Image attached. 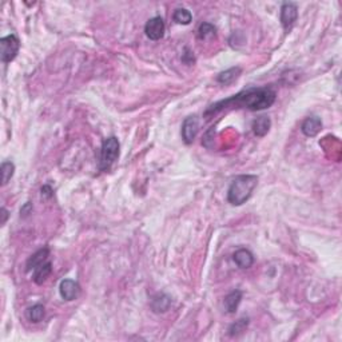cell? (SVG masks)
Returning <instances> with one entry per match:
<instances>
[{
	"label": "cell",
	"instance_id": "obj_7",
	"mask_svg": "<svg viewBox=\"0 0 342 342\" xmlns=\"http://www.w3.org/2000/svg\"><path fill=\"white\" fill-rule=\"evenodd\" d=\"M165 22L161 16H155V18H151L146 26H144V32H146V36L150 39V41H159L162 39L163 35H165Z\"/></svg>",
	"mask_w": 342,
	"mask_h": 342
},
{
	"label": "cell",
	"instance_id": "obj_18",
	"mask_svg": "<svg viewBox=\"0 0 342 342\" xmlns=\"http://www.w3.org/2000/svg\"><path fill=\"white\" fill-rule=\"evenodd\" d=\"M247 326H249V318H239L238 321H236L232 326L229 327V335L230 337H238L246 330Z\"/></svg>",
	"mask_w": 342,
	"mask_h": 342
},
{
	"label": "cell",
	"instance_id": "obj_22",
	"mask_svg": "<svg viewBox=\"0 0 342 342\" xmlns=\"http://www.w3.org/2000/svg\"><path fill=\"white\" fill-rule=\"evenodd\" d=\"M182 62L186 63V64H193V63L195 62L194 55H193V52L190 51L188 48H186V52H184L183 56H182Z\"/></svg>",
	"mask_w": 342,
	"mask_h": 342
},
{
	"label": "cell",
	"instance_id": "obj_11",
	"mask_svg": "<svg viewBox=\"0 0 342 342\" xmlns=\"http://www.w3.org/2000/svg\"><path fill=\"white\" fill-rule=\"evenodd\" d=\"M48 257H50V250H48V247H43L41 250H37L36 253H33L30 258H28V261H27V272H31V270H35L37 266L43 265L45 262L48 261Z\"/></svg>",
	"mask_w": 342,
	"mask_h": 342
},
{
	"label": "cell",
	"instance_id": "obj_16",
	"mask_svg": "<svg viewBox=\"0 0 342 342\" xmlns=\"http://www.w3.org/2000/svg\"><path fill=\"white\" fill-rule=\"evenodd\" d=\"M242 70H241V67H232V68H229V70L223 71L221 74L217 77V81L221 83V85H230L233 82L236 81L237 78L241 75Z\"/></svg>",
	"mask_w": 342,
	"mask_h": 342
},
{
	"label": "cell",
	"instance_id": "obj_17",
	"mask_svg": "<svg viewBox=\"0 0 342 342\" xmlns=\"http://www.w3.org/2000/svg\"><path fill=\"white\" fill-rule=\"evenodd\" d=\"M26 314H27L28 321L33 322V324H37V322H41V321L45 318V314H46L45 306L42 305V303H36V305L28 308Z\"/></svg>",
	"mask_w": 342,
	"mask_h": 342
},
{
	"label": "cell",
	"instance_id": "obj_20",
	"mask_svg": "<svg viewBox=\"0 0 342 342\" xmlns=\"http://www.w3.org/2000/svg\"><path fill=\"white\" fill-rule=\"evenodd\" d=\"M215 35H217V28L210 23H202L198 27V37L201 41H207V39L215 37Z\"/></svg>",
	"mask_w": 342,
	"mask_h": 342
},
{
	"label": "cell",
	"instance_id": "obj_9",
	"mask_svg": "<svg viewBox=\"0 0 342 342\" xmlns=\"http://www.w3.org/2000/svg\"><path fill=\"white\" fill-rule=\"evenodd\" d=\"M171 306V297L165 293H158L153 297L150 302V308L154 313H166Z\"/></svg>",
	"mask_w": 342,
	"mask_h": 342
},
{
	"label": "cell",
	"instance_id": "obj_1",
	"mask_svg": "<svg viewBox=\"0 0 342 342\" xmlns=\"http://www.w3.org/2000/svg\"><path fill=\"white\" fill-rule=\"evenodd\" d=\"M276 98V91L270 89V87L249 89L239 92V94L232 96V98H229V99L221 100V102L213 104L205 112V115L210 117V115L217 114V112L227 108V107H243V108H249L251 111L265 110V108H269V107H272L274 104Z\"/></svg>",
	"mask_w": 342,
	"mask_h": 342
},
{
	"label": "cell",
	"instance_id": "obj_12",
	"mask_svg": "<svg viewBox=\"0 0 342 342\" xmlns=\"http://www.w3.org/2000/svg\"><path fill=\"white\" fill-rule=\"evenodd\" d=\"M233 259L236 262V265L241 269H249L254 263V255L250 250L247 249H239L234 253Z\"/></svg>",
	"mask_w": 342,
	"mask_h": 342
},
{
	"label": "cell",
	"instance_id": "obj_14",
	"mask_svg": "<svg viewBox=\"0 0 342 342\" xmlns=\"http://www.w3.org/2000/svg\"><path fill=\"white\" fill-rule=\"evenodd\" d=\"M52 272V263L50 261L45 262L43 265L37 266L35 270L32 272V281L36 285H42L43 282H46L50 274Z\"/></svg>",
	"mask_w": 342,
	"mask_h": 342
},
{
	"label": "cell",
	"instance_id": "obj_24",
	"mask_svg": "<svg viewBox=\"0 0 342 342\" xmlns=\"http://www.w3.org/2000/svg\"><path fill=\"white\" fill-rule=\"evenodd\" d=\"M31 211H32V205H31V202H27L26 205L20 209V215H22L23 218H26L30 215Z\"/></svg>",
	"mask_w": 342,
	"mask_h": 342
},
{
	"label": "cell",
	"instance_id": "obj_15",
	"mask_svg": "<svg viewBox=\"0 0 342 342\" xmlns=\"http://www.w3.org/2000/svg\"><path fill=\"white\" fill-rule=\"evenodd\" d=\"M270 127H272V121L268 117H259L253 122V126H251L254 135L259 136V138L265 136L270 131Z\"/></svg>",
	"mask_w": 342,
	"mask_h": 342
},
{
	"label": "cell",
	"instance_id": "obj_25",
	"mask_svg": "<svg viewBox=\"0 0 342 342\" xmlns=\"http://www.w3.org/2000/svg\"><path fill=\"white\" fill-rule=\"evenodd\" d=\"M0 215H2V219H0V224L2 226H4L6 224V222H7L8 217H10V213H8V210L6 209V207H2V210H0Z\"/></svg>",
	"mask_w": 342,
	"mask_h": 342
},
{
	"label": "cell",
	"instance_id": "obj_2",
	"mask_svg": "<svg viewBox=\"0 0 342 342\" xmlns=\"http://www.w3.org/2000/svg\"><path fill=\"white\" fill-rule=\"evenodd\" d=\"M258 177L257 175H238L233 180L227 192V201L233 206H241L249 201L253 194L254 188L257 187Z\"/></svg>",
	"mask_w": 342,
	"mask_h": 342
},
{
	"label": "cell",
	"instance_id": "obj_10",
	"mask_svg": "<svg viewBox=\"0 0 342 342\" xmlns=\"http://www.w3.org/2000/svg\"><path fill=\"white\" fill-rule=\"evenodd\" d=\"M321 129H322V122H321V119L318 117H309V118H306L301 126L302 133L305 134L306 136H309V138L316 136L317 134L320 133Z\"/></svg>",
	"mask_w": 342,
	"mask_h": 342
},
{
	"label": "cell",
	"instance_id": "obj_13",
	"mask_svg": "<svg viewBox=\"0 0 342 342\" xmlns=\"http://www.w3.org/2000/svg\"><path fill=\"white\" fill-rule=\"evenodd\" d=\"M242 291L241 290H234L232 293H229L226 297H224V310L229 313V314H234L238 309L239 303L242 301Z\"/></svg>",
	"mask_w": 342,
	"mask_h": 342
},
{
	"label": "cell",
	"instance_id": "obj_6",
	"mask_svg": "<svg viewBox=\"0 0 342 342\" xmlns=\"http://www.w3.org/2000/svg\"><path fill=\"white\" fill-rule=\"evenodd\" d=\"M199 131V119L197 115H192L183 121L182 125V139L186 144H192Z\"/></svg>",
	"mask_w": 342,
	"mask_h": 342
},
{
	"label": "cell",
	"instance_id": "obj_3",
	"mask_svg": "<svg viewBox=\"0 0 342 342\" xmlns=\"http://www.w3.org/2000/svg\"><path fill=\"white\" fill-rule=\"evenodd\" d=\"M119 150H121V144H119L117 136H110V138L103 140L99 155L100 171H107V170L111 169V166L114 165L115 161L118 159Z\"/></svg>",
	"mask_w": 342,
	"mask_h": 342
},
{
	"label": "cell",
	"instance_id": "obj_19",
	"mask_svg": "<svg viewBox=\"0 0 342 342\" xmlns=\"http://www.w3.org/2000/svg\"><path fill=\"white\" fill-rule=\"evenodd\" d=\"M0 174H2V186H6L15 174V165L12 162H3L0 167Z\"/></svg>",
	"mask_w": 342,
	"mask_h": 342
},
{
	"label": "cell",
	"instance_id": "obj_4",
	"mask_svg": "<svg viewBox=\"0 0 342 342\" xmlns=\"http://www.w3.org/2000/svg\"><path fill=\"white\" fill-rule=\"evenodd\" d=\"M0 56H2V62L10 63L15 59L18 55L19 48H20V42H19L18 36L11 33L8 36H4L0 39Z\"/></svg>",
	"mask_w": 342,
	"mask_h": 342
},
{
	"label": "cell",
	"instance_id": "obj_21",
	"mask_svg": "<svg viewBox=\"0 0 342 342\" xmlns=\"http://www.w3.org/2000/svg\"><path fill=\"white\" fill-rule=\"evenodd\" d=\"M174 22H177L178 24H183V26H187L190 24L193 20V15L192 12L186 10V8H178L174 12Z\"/></svg>",
	"mask_w": 342,
	"mask_h": 342
},
{
	"label": "cell",
	"instance_id": "obj_5",
	"mask_svg": "<svg viewBox=\"0 0 342 342\" xmlns=\"http://www.w3.org/2000/svg\"><path fill=\"white\" fill-rule=\"evenodd\" d=\"M298 19V7L297 4L287 2L283 3L281 7V24H282L283 30L290 31L291 27L294 26V23Z\"/></svg>",
	"mask_w": 342,
	"mask_h": 342
},
{
	"label": "cell",
	"instance_id": "obj_23",
	"mask_svg": "<svg viewBox=\"0 0 342 342\" xmlns=\"http://www.w3.org/2000/svg\"><path fill=\"white\" fill-rule=\"evenodd\" d=\"M41 193H42V197L46 199H50L52 195H54V192H52L51 186H48V184H45V186L41 188Z\"/></svg>",
	"mask_w": 342,
	"mask_h": 342
},
{
	"label": "cell",
	"instance_id": "obj_8",
	"mask_svg": "<svg viewBox=\"0 0 342 342\" xmlns=\"http://www.w3.org/2000/svg\"><path fill=\"white\" fill-rule=\"evenodd\" d=\"M59 293L64 301H74L81 294V286L74 280H63L60 282Z\"/></svg>",
	"mask_w": 342,
	"mask_h": 342
}]
</instances>
